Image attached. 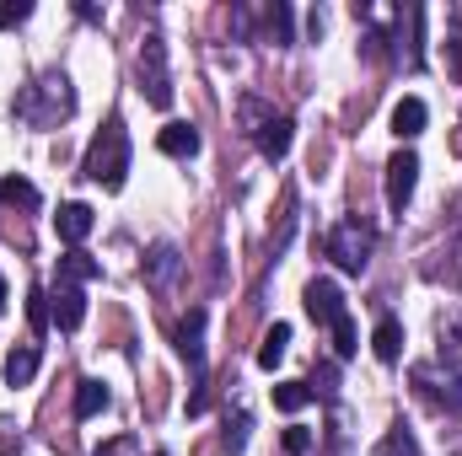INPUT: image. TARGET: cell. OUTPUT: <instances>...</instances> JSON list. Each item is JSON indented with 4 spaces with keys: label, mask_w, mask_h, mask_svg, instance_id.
<instances>
[{
    "label": "cell",
    "mask_w": 462,
    "mask_h": 456,
    "mask_svg": "<svg viewBox=\"0 0 462 456\" xmlns=\"http://www.w3.org/2000/svg\"><path fill=\"white\" fill-rule=\"evenodd\" d=\"M236 118H242V129H247V140L258 145L263 161H285V156H291V140H296L291 114L269 108L263 97H242V103H236Z\"/></svg>",
    "instance_id": "obj_1"
},
{
    "label": "cell",
    "mask_w": 462,
    "mask_h": 456,
    "mask_svg": "<svg viewBox=\"0 0 462 456\" xmlns=\"http://www.w3.org/2000/svg\"><path fill=\"white\" fill-rule=\"evenodd\" d=\"M16 114L27 118L32 129H54V123H65V118L76 114V87H70V76H65V70L38 76V81L22 92Z\"/></svg>",
    "instance_id": "obj_2"
},
{
    "label": "cell",
    "mask_w": 462,
    "mask_h": 456,
    "mask_svg": "<svg viewBox=\"0 0 462 456\" xmlns=\"http://www.w3.org/2000/svg\"><path fill=\"white\" fill-rule=\"evenodd\" d=\"M87 178H92L97 188H108V194L124 188V178H129V129H124L118 118H108L103 134L87 145Z\"/></svg>",
    "instance_id": "obj_3"
},
{
    "label": "cell",
    "mask_w": 462,
    "mask_h": 456,
    "mask_svg": "<svg viewBox=\"0 0 462 456\" xmlns=\"http://www.w3.org/2000/svg\"><path fill=\"white\" fill-rule=\"evenodd\" d=\"M134 76H140V92H145L151 108H172V70H167V43H162V32H145L140 59H134Z\"/></svg>",
    "instance_id": "obj_4"
},
{
    "label": "cell",
    "mask_w": 462,
    "mask_h": 456,
    "mask_svg": "<svg viewBox=\"0 0 462 456\" xmlns=\"http://www.w3.org/2000/svg\"><path fill=\"white\" fill-rule=\"evenodd\" d=\"M371 247H376V231L365 226V221H355V215L339 221V226L323 236V252H328L345 274H360V269L371 263Z\"/></svg>",
    "instance_id": "obj_5"
},
{
    "label": "cell",
    "mask_w": 462,
    "mask_h": 456,
    "mask_svg": "<svg viewBox=\"0 0 462 456\" xmlns=\"http://www.w3.org/2000/svg\"><path fill=\"white\" fill-rule=\"evenodd\" d=\"M414 387L425 403L436 408H462V376L457 370H441V365H414Z\"/></svg>",
    "instance_id": "obj_6"
},
{
    "label": "cell",
    "mask_w": 462,
    "mask_h": 456,
    "mask_svg": "<svg viewBox=\"0 0 462 456\" xmlns=\"http://www.w3.org/2000/svg\"><path fill=\"white\" fill-rule=\"evenodd\" d=\"M414 183H420V156H414V150H398V156L387 161V210H393V215L409 210Z\"/></svg>",
    "instance_id": "obj_7"
},
{
    "label": "cell",
    "mask_w": 462,
    "mask_h": 456,
    "mask_svg": "<svg viewBox=\"0 0 462 456\" xmlns=\"http://www.w3.org/2000/svg\"><path fill=\"white\" fill-rule=\"evenodd\" d=\"M49 317H54L60 333H76V328L87 323V290H81L76 279H60V285L49 290Z\"/></svg>",
    "instance_id": "obj_8"
},
{
    "label": "cell",
    "mask_w": 462,
    "mask_h": 456,
    "mask_svg": "<svg viewBox=\"0 0 462 456\" xmlns=\"http://www.w3.org/2000/svg\"><path fill=\"white\" fill-rule=\"evenodd\" d=\"M307 312H312V323H323V328H334V323H345V296H339V285L334 279H312L307 285Z\"/></svg>",
    "instance_id": "obj_9"
},
{
    "label": "cell",
    "mask_w": 462,
    "mask_h": 456,
    "mask_svg": "<svg viewBox=\"0 0 462 456\" xmlns=\"http://www.w3.org/2000/svg\"><path fill=\"white\" fill-rule=\"evenodd\" d=\"M97 226V215H92V205H60V215H54V231H60V242H70V247H81L87 236Z\"/></svg>",
    "instance_id": "obj_10"
},
{
    "label": "cell",
    "mask_w": 462,
    "mask_h": 456,
    "mask_svg": "<svg viewBox=\"0 0 462 456\" xmlns=\"http://www.w3.org/2000/svg\"><path fill=\"white\" fill-rule=\"evenodd\" d=\"M156 145H162V156H172V161H189V156H199V129L194 123H167L162 134H156Z\"/></svg>",
    "instance_id": "obj_11"
},
{
    "label": "cell",
    "mask_w": 462,
    "mask_h": 456,
    "mask_svg": "<svg viewBox=\"0 0 462 456\" xmlns=\"http://www.w3.org/2000/svg\"><path fill=\"white\" fill-rule=\"evenodd\" d=\"M178 354H183L194 370L205 365V312H199V306H194V312L178 323Z\"/></svg>",
    "instance_id": "obj_12"
},
{
    "label": "cell",
    "mask_w": 462,
    "mask_h": 456,
    "mask_svg": "<svg viewBox=\"0 0 462 456\" xmlns=\"http://www.w3.org/2000/svg\"><path fill=\"white\" fill-rule=\"evenodd\" d=\"M178 269H183L178 247H172V242H156V247H151V258H145V279H151L156 290H167V285L178 279Z\"/></svg>",
    "instance_id": "obj_13"
},
{
    "label": "cell",
    "mask_w": 462,
    "mask_h": 456,
    "mask_svg": "<svg viewBox=\"0 0 462 456\" xmlns=\"http://www.w3.org/2000/svg\"><path fill=\"white\" fill-rule=\"evenodd\" d=\"M425 118H430V108H425L420 97H403V103L393 108V134H398V140H414V134H425Z\"/></svg>",
    "instance_id": "obj_14"
},
{
    "label": "cell",
    "mask_w": 462,
    "mask_h": 456,
    "mask_svg": "<svg viewBox=\"0 0 462 456\" xmlns=\"http://www.w3.org/2000/svg\"><path fill=\"white\" fill-rule=\"evenodd\" d=\"M38 376V343H22L5 354V387H27Z\"/></svg>",
    "instance_id": "obj_15"
},
{
    "label": "cell",
    "mask_w": 462,
    "mask_h": 456,
    "mask_svg": "<svg viewBox=\"0 0 462 456\" xmlns=\"http://www.w3.org/2000/svg\"><path fill=\"white\" fill-rule=\"evenodd\" d=\"M371 349H376V360H387V365H393V360L403 354V323H398V317H382V323H376V333H371Z\"/></svg>",
    "instance_id": "obj_16"
},
{
    "label": "cell",
    "mask_w": 462,
    "mask_h": 456,
    "mask_svg": "<svg viewBox=\"0 0 462 456\" xmlns=\"http://www.w3.org/2000/svg\"><path fill=\"white\" fill-rule=\"evenodd\" d=\"M285 349H291V323H274V328L263 333V343H258V365L274 370V365L285 360Z\"/></svg>",
    "instance_id": "obj_17"
},
{
    "label": "cell",
    "mask_w": 462,
    "mask_h": 456,
    "mask_svg": "<svg viewBox=\"0 0 462 456\" xmlns=\"http://www.w3.org/2000/svg\"><path fill=\"white\" fill-rule=\"evenodd\" d=\"M103 274V263L97 258H87L81 247H70L65 258H60V279H76V285H87V279H97Z\"/></svg>",
    "instance_id": "obj_18"
},
{
    "label": "cell",
    "mask_w": 462,
    "mask_h": 456,
    "mask_svg": "<svg viewBox=\"0 0 462 456\" xmlns=\"http://www.w3.org/2000/svg\"><path fill=\"white\" fill-rule=\"evenodd\" d=\"M103 408H108V387H103V381H92V376H87V381H81V387H76V419H97V414H103Z\"/></svg>",
    "instance_id": "obj_19"
},
{
    "label": "cell",
    "mask_w": 462,
    "mask_h": 456,
    "mask_svg": "<svg viewBox=\"0 0 462 456\" xmlns=\"http://www.w3.org/2000/svg\"><path fill=\"white\" fill-rule=\"evenodd\" d=\"M307 403H312V387H307V381H280V387H274V408H280V414H301Z\"/></svg>",
    "instance_id": "obj_20"
},
{
    "label": "cell",
    "mask_w": 462,
    "mask_h": 456,
    "mask_svg": "<svg viewBox=\"0 0 462 456\" xmlns=\"http://www.w3.org/2000/svg\"><path fill=\"white\" fill-rule=\"evenodd\" d=\"M0 205H22V210H38V188L27 178H0Z\"/></svg>",
    "instance_id": "obj_21"
},
{
    "label": "cell",
    "mask_w": 462,
    "mask_h": 456,
    "mask_svg": "<svg viewBox=\"0 0 462 456\" xmlns=\"http://www.w3.org/2000/svg\"><path fill=\"white\" fill-rule=\"evenodd\" d=\"M371 456H420V441L398 424V430H387V435L376 441V451H371Z\"/></svg>",
    "instance_id": "obj_22"
},
{
    "label": "cell",
    "mask_w": 462,
    "mask_h": 456,
    "mask_svg": "<svg viewBox=\"0 0 462 456\" xmlns=\"http://www.w3.org/2000/svg\"><path fill=\"white\" fill-rule=\"evenodd\" d=\"M441 360H447V365H462V323L457 317L441 323Z\"/></svg>",
    "instance_id": "obj_23"
},
{
    "label": "cell",
    "mask_w": 462,
    "mask_h": 456,
    "mask_svg": "<svg viewBox=\"0 0 462 456\" xmlns=\"http://www.w3.org/2000/svg\"><path fill=\"white\" fill-rule=\"evenodd\" d=\"M27 323H32V333H43L54 317H49V290H27Z\"/></svg>",
    "instance_id": "obj_24"
},
{
    "label": "cell",
    "mask_w": 462,
    "mask_h": 456,
    "mask_svg": "<svg viewBox=\"0 0 462 456\" xmlns=\"http://www.w3.org/2000/svg\"><path fill=\"white\" fill-rule=\"evenodd\" d=\"M263 27H269V38H274V43H291V5H269Z\"/></svg>",
    "instance_id": "obj_25"
},
{
    "label": "cell",
    "mask_w": 462,
    "mask_h": 456,
    "mask_svg": "<svg viewBox=\"0 0 462 456\" xmlns=\"http://www.w3.org/2000/svg\"><path fill=\"white\" fill-rule=\"evenodd\" d=\"M355 349H360V343H355V323H334V360H349V354H355Z\"/></svg>",
    "instance_id": "obj_26"
},
{
    "label": "cell",
    "mask_w": 462,
    "mask_h": 456,
    "mask_svg": "<svg viewBox=\"0 0 462 456\" xmlns=\"http://www.w3.org/2000/svg\"><path fill=\"white\" fill-rule=\"evenodd\" d=\"M312 381H318V387H312V397H318V392H323V397H334V387H339V365H334V360H323V365L312 370Z\"/></svg>",
    "instance_id": "obj_27"
},
{
    "label": "cell",
    "mask_w": 462,
    "mask_h": 456,
    "mask_svg": "<svg viewBox=\"0 0 462 456\" xmlns=\"http://www.w3.org/2000/svg\"><path fill=\"white\" fill-rule=\"evenodd\" d=\"M247 424H253L247 414H236V419H226V451H231V456H242V446H247Z\"/></svg>",
    "instance_id": "obj_28"
},
{
    "label": "cell",
    "mask_w": 462,
    "mask_h": 456,
    "mask_svg": "<svg viewBox=\"0 0 462 456\" xmlns=\"http://www.w3.org/2000/svg\"><path fill=\"white\" fill-rule=\"evenodd\" d=\"M280 446H285L291 456H307V451H312V430H301V424H291V430L280 435Z\"/></svg>",
    "instance_id": "obj_29"
},
{
    "label": "cell",
    "mask_w": 462,
    "mask_h": 456,
    "mask_svg": "<svg viewBox=\"0 0 462 456\" xmlns=\"http://www.w3.org/2000/svg\"><path fill=\"white\" fill-rule=\"evenodd\" d=\"M27 16H32V5H27V0H5V5H0V32H5V27H22Z\"/></svg>",
    "instance_id": "obj_30"
},
{
    "label": "cell",
    "mask_w": 462,
    "mask_h": 456,
    "mask_svg": "<svg viewBox=\"0 0 462 456\" xmlns=\"http://www.w3.org/2000/svg\"><path fill=\"white\" fill-rule=\"evenodd\" d=\"M97 456H134V441L118 435V441H108V446H97Z\"/></svg>",
    "instance_id": "obj_31"
},
{
    "label": "cell",
    "mask_w": 462,
    "mask_h": 456,
    "mask_svg": "<svg viewBox=\"0 0 462 456\" xmlns=\"http://www.w3.org/2000/svg\"><path fill=\"white\" fill-rule=\"evenodd\" d=\"M447 65H452V76H457V87H462V38L447 43Z\"/></svg>",
    "instance_id": "obj_32"
},
{
    "label": "cell",
    "mask_w": 462,
    "mask_h": 456,
    "mask_svg": "<svg viewBox=\"0 0 462 456\" xmlns=\"http://www.w3.org/2000/svg\"><path fill=\"white\" fill-rule=\"evenodd\" d=\"M0 317H5V279H0Z\"/></svg>",
    "instance_id": "obj_33"
},
{
    "label": "cell",
    "mask_w": 462,
    "mask_h": 456,
    "mask_svg": "<svg viewBox=\"0 0 462 456\" xmlns=\"http://www.w3.org/2000/svg\"><path fill=\"white\" fill-rule=\"evenodd\" d=\"M457 145H462V134H457Z\"/></svg>",
    "instance_id": "obj_34"
}]
</instances>
